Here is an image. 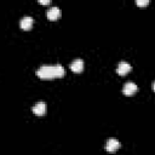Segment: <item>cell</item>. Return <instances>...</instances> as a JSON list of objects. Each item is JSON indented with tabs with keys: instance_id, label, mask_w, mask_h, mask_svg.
<instances>
[{
	"instance_id": "cell-4",
	"label": "cell",
	"mask_w": 155,
	"mask_h": 155,
	"mask_svg": "<svg viewBox=\"0 0 155 155\" xmlns=\"http://www.w3.org/2000/svg\"><path fill=\"white\" fill-rule=\"evenodd\" d=\"M130 70H131V64H130L128 62L121 61V62L117 64L116 71H117V74H119V75H126Z\"/></svg>"
},
{
	"instance_id": "cell-9",
	"label": "cell",
	"mask_w": 155,
	"mask_h": 155,
	"mask_svg": "<svg viewBox=\"0 0 155 155\" xmlns=\"http://www.w3.org/2000/svg\"><path fill=\"white\" fill-rule=\"evenodd\" d=\"M54 73H56V78H61V76L64 75L65 70H64V68H63L62 64H56L54 65Z\"/></svg>"
},
{
	"instance_id": "cell-2",
	"label": "cell",
	"mask_w": 155,
	"mask_h": 155,
	"mask_svg": "<svg viewBox=\"0 0 155 155\" xmlns=\"http://www.w3.org/2000/svg\"><path fill=\"white\" fill-rule=\"evenodd\" d=\"M137 90H138L137 85H136L134 82H132V81H127V82L124 84V86H122V93L126 94V96H131V94H133Z\"/></svg>"
},
{
	"instance_id": "cell-3",
	"label": "cell",
	"mask_w": 155,
	"mask_h": 155,
	"mask_svg": "<svg viewBox=\"0 0 155 155\" xmlns=\"http://www.w3.org/2000/svg\"><path fill=\"white\" fill-rule=\"evenodd\" d=\"M104 148H105L107 151L113 153V151H115V150H117V149L120 148V142H119L117 139H115V138H109V139L105 142Z\"/></svg>"
},
{
	"instance_id": "cell-6",
	"label": "cell",
	"mask_w": 155,
	"mask_h": 155,
	"mask_svg": "<svg viewBox=\"0 0 155 155\" xmlns=\"http://www.w3.org/2000/svg\"><path fill=\"white\" fill-rule=\"evenodd\" d=\"M61 16V8L58 6H51L47 10V17L51 21H56Z\"/></svg>"
},
{
	"instance_id": "cell-8",
	"label": "cell",
	"mask_w": 155,
	"mask_h": 155,
	"mask_svg": "<svg viewBox=\"0 0 155 155\" xmlns=\"http://www.w3.org/2000/svg\"><path fill=\"white\" fill-rule=\"evenodd\" d=\"M21 28L24 29V30H29L33 25V17L31 16H24L22 19H21Z\"/></svg>"
},
{
	"instance_id": "cell-1",
	"label": "cell",
	"mask_w": 155,
	"mask_h": 155,
	"mask_svg": "<svg viewBox=\"0 0 155 155\" xmlns=\"http://www.w3.org/2000/svg\"><path fill=\"white\" fill-rule=\"evenodd\" d=\"M36 75H38L40 79H42V80H51V79L56 78L54 65H47V64L41 65V67L36 70Z\"/></svg>"
},
{
	"instance_id": "cell-10",
	"label": "cell",
	"mask_w": 155,
	"mask_h": 155,
	"mask_svg": "<svg viewBox=\"0 0 155 155\" xmlns=\"http://www.w3.org/2000/svg\"><path fill=\"white\" fill-rule=\"evenodd\" d=\"M136 4H137L138 6H145V5L149 4V0H137Z\"/></svg>"
},
{
	"instance_id": "cell-7",
	"label": "cell",
	"mask_w": 155,
	"mask_h": 155,
	"mask_svg": "<svg viewBox=\"0 0 155 155\" xmlns=\"http://www.w3.org/2000/svg\"><path fill=\"white\" fill-rule=\"evenodd\" d=\"M70 69L75 73H80L84 69V61L81 58H75L71 63H70Z\"/></svg>"
},
{
	"instance_id": "cell-11",
	"label": "cell",
	"mask_w": 155,
	"mask_h": 155,
	"mask_svg": "<svg viewBox=\"0 0 155 155\" xmlns=\"http://www.w3.org/2000/svg\"><path fill=\"white\" fill-rule=\"evenodd\" d=\"M39 2L42 5H46V4H50V0H39Z\"/></svg>"
},
{
	"instance_id": "cell-5",
	"label": "cell",
	"mask_w": 155,
	"mask_h": 155,
	"mask_svg": "<svg viewBox=\"0 0 155 155\" xmlns=\"http://www.w3.org/2000/svg\"><path fill=\"white\" fill-rule=\"evenodd\" d=\"M33 113L36 114V115H44L46 113V103L40 101V102H36L34 105H33Z\"/></svg>"
},
{
	"instance_id": "cell-12",
	"label": "cell",
	"mask_w": 155,
	"mask_h": 155,
	"mask_svg": "<svg viewBox=\"0 0 155 155\" xmlns=\"http://www.w3.org/2000/svg\"><path fill=\"white\" fill-rule=\"evenodd\" d=\"M153 90H154V91H155V81H154V82H153Z\"/></svg>"
}]
</instances>
